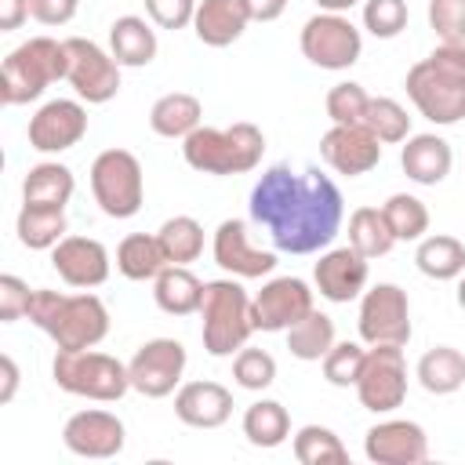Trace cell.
<instances>
[{"instance_id":"37","label":"cell","mask_w":465,"mask_h":465,"mask_svg":"<svg viewBox=\"0 0 465 465\" xmlns=\"http://www.w3.org/2000/svg\"><path fill=\"white\" fill-rule=\"evenodd\" d=\"M294 458L302 465H345L349 450L341 443V436L327 425H302L294 432Z\"/></svg>"},{"instance_id":"30","label":"cell","mask_w":465,"mask_h":465,"mask_svg":"<svg viewBox=\"0 0 465 465\" xmlns=\"http://www.w3.org/2000/svg\"><path fill=\"white\" fill-rule=\"evenodd\" d=\"M18 240L29 251H51L65 236V207H47V203H25L18 211Z\"/></svg>"},{"instance_id":"52","label":"cell","mask_w":465,"mask_h":465,"mask_svg":"<svg viewBox=\"0 0 465 465\" xmlns=\"http://www.w3.org/2000/svg\"><path fill=\"white\" fill-rule=\"evenodd\" d=\"M458 305H461V312H465V276L458 280Z\"/></svg>"},{"instance_id":"32","label":"cell","mask_w":465,"mask_h":465,"mask_svg":"<svg viewBox=\"0 0 465 465\" xmlns=\"http://www.w3.org/2000/svg\"><path fill=\"white\" fill-rule=\"evenodd\" d=\"M163 265H171V262H167V254L160 247V236L131 232L116 247V269L127 280H156Z\"/></svg>"},{"instance_id":"4","label":"cell","mask_w":465,"mask_h":465,"mask_svg":"<svg viewBox=\"0 0 465 465\" xmlns=\"http://www.w3.org/2000/svg\"><path fill=\"white\" fill-rule=\"evenodd\" d=\"M69 73V51L65 40L33 36L18 44L4 65H0V98L4 105H25L47 91V84L65 80Z\"/></svg>"},{"instance_id":"45","label":"cell","mask_w":465,"mask_h":465,"mask_svg":"<svg viewBox=\"0 0 465 465\" xmlns=\"http://www.w3.org/2000/svg\"><path fill=\"white\" fill-rule=\"evenodd\" d=\"M196 4L200 0H145V15L160 29H185L196 18Z\"/></svg>"},{"instance_id":"1","label":"cell","mask_w":465,"mask_h":465,"mask_svg":"<svg viewBox=\"0 0 465 465\" xmlns=\"http://www.w3.org/2000/svg\"><path fill=\"white\" fill-rule=\"evenodd\" d=\"M247 207H251V222L262 225L272 247L287 254L323 251L338 236L345 214V200L338 185L320 167L291 171L287 163L262 171Z\"/></svg>"},{"instance_id":"27","label":"cell","mask_w":465,"mask_h":465,"mask_svg":"<svg viewBox=\"0 0 465 465\" xmlns=\"http://www.w3.org/2000/svg\"><path fill=\"white\" fill-rule=\"evenodd\" d=\"M153 298L167 316H189V312H200L203 283L185 265H163L160 276L153 280Z\"/></svg>"},{"instance_id":"48","label":"cell","mask_w":465,"mask_h":465,"mask_svg":"<svg viewBox=\"0 0 465 465\" xmlns=\"http://www.w3.org/2000/svg\"><path fill=\"white\" fill-rule=\"evenodd\" d=\"M29 18V0H0V33H15Z\"/></svg>"},{"instance_id":"17","label":"cell","mask_w":465,"mask_h":465,"mask_svg":"<svg viewBox=\"0 0 465 465\" xmlns=\"http://www.w3.org/2000/svg\"><path fill=\"white\" fill-rule=\"evenodd\" d=\"M124 421L113 414V411H76L65 429H62V443L80 454V458H116L124 450Z\"/></svg>"},{"instance_id":"10","label":"cell","mask_w":465,"mask_h":465,"mask_svg":"<svg viewBox=\"0 0 465 465\" xmlns=\"http://www.w3.org/2000/svg\"><path fill=\"white\" fill-rule=\"evenodd\" d=\"M360 338L367 345H407L411 341V302L396 283H374L360 298Z\"/></svg>"},{"instance_id":"26","label":"cell","mask_w":465,"mask_h":465,"mask_svg":"<svg viewBox=\"0 0 465 465\" xmlns=\"http://www.w3.org/2000/svg\"><path fill=\"white\" fill-rule=\"evenodd\" d=\"M200 120H203V105L196 94H185V91L160 94L149 109V127L160 138H185L200 127Z\"/></svg>"},{"instance_id":"16","label":"cell","mask_w":465,"mask_h":465,"mask_svg":"<svg viewBox=\"0 0 465 465\" xmlns=\"http://www.w3.org/2000/svg\"><path fill=\"white\" fill-rule=\"evenodd\" d=\"M87 134V109L73 98L44 102L29 120V145L36 153H65Z\"/></svg>"},{"instance_id":"51","label":"cell","mask_w":465,"mask_h":465,"mask_svg":"<svg viewBox=\"0 0 465 465\" xmlns=\"http://www.w3.org/2000/svg\"><path fill=\"white\" fill-rule=\"evenodd\" d=\"M320 4V11H334V15H341V11H349L352 4H360V0H316Z\"/></svg>"},{"instance_id":"13","label":"cell","mask_w":465,"mask_h":465,"mask_svg":"<svg viewBox=\"0 0 465 465\" xmlns=\"http://www.w3.org/2000/svg\"><path fill=\"white\" fill-rule=\"evenodd\" d=\"M316 305H312V291L305 280L298 276H276L269 280L254 298H251V320H254V331H265V334H276V331H287L294 327L302 316H309Z\"/></svg>"},{"instance_id":"20","label":"cell","mask_w":465,"mask_h":465,"mask_svg":"<svg viewBox=\"0 0 465 465\" xmlns=\"http://www.w3.org/2000/svg\"><path fill=\"white\" fill-rule=\"evenodd\" d=\"M312 280H316V291L320 298L327 302H352L363 294L367 287V258L349 243V247H334L327 254H320L316 269H312Z\"/></svg>"},{"instance_id":"8","label":"cell","mask_w":465,"mask_h":465,"mask_svg":"<svg viewBox=\"0 0 465 465\" xmlns=\"http://www.w3.org/2000/svg\"><path fill=\"white\" fill-rule=\"evenodd\" d=\"M302 54L320 65V69H331V73H341V69H352L360 62V51H363V36L360 29L345 18V15H334V11H320L312 15L305 25H302Z\"/></svg>"},{"instance_id":"21","label":"cell","mask_w":465,"mask_h":465,"mask_svg":"<svg viewBox=\"0 0 465 465\" xmlns=\"http://www.w3.org/2000/svg\"><path fill=\"white\" fill-rule=\"evenodd\" d=\"M174 414L193 429H218L232 418V392L218 381H185L174 392Z\"/></svg>"},{"instance_id":"22","label":"cell","mask_w":465,"mask_h":465,"mask_svg":"<svg viewBox=\"0 0 465 465\" xmlns=\"http://www.w3.org/2000/svg\"><path fill=\"white\" fill-rule=\"evenodd\" d=\"M247 22H254L247 0H200L196 18H193V33L207 47H229L243 36Z\"/></svg>"},{"instance_id":"25","label":"cell","mask_w":465,"mask_h":465,"mask_svg":"<svg viewBox=\"0 0 465 465\" xmlns=\"http://www.w3.org/2000/svg\"><path fill=\"white\" fill-rule=\"evenodd\" d=\"M109 51L120 65L142 69L156 58V29L138 15H124L109 25Z\"/></svg>"},{"instance_id":"46","label":"cell","mask_w":465,"mask_h":465,"mask_svg":"<svg viewBox=\"0 0 465 465\" xmlns=\"http://www.w3.org/2000/svg\"><path fill=\"white\" fill-rule=\"evenodd\" d=\"M29 302H33L29 283L18 280V276H11V272H4V276H0V320H4V323L22 320V316L29 312Z\"/></svg>"},{"instance_id":"11","label":"cell","mask_w":465,"mask_h":465,"mask_svg":"<svg viewBox=\"0 0 465 465\" xmlns=\"http://www.w3.org/2000/svg\"><path fill=\"white\" fill-rule=\"evenodd\" d=\"M69 51V73L65 80L73 84L76 98H84L87 105H102L109 98H116L120 91V62L113 58V51H102L94 40L87 36H69L65 40Z\"/></svg>"},{"instance_id":"49","label":"cell","mask_w":465,"mask_h":465,"mask_svg":"<svg viewBox=\"0 0 465 465\" xmlns=\"http://www.w3.org/2000/svg\"><path fill=\"white\" fill-rule=\"evenodd\" d=\"M0 374H4V385H0V403H11L15 392H18V363L4 352L0 356Z\"/></svg>"},{"instance_id":"9","label":"cell","mask_w":465,"mask_h":465,"mask_svg":"<svg viewBox=\"0 0 465 465\" xmlns=\"http://www.w3.org/2000/svg\"><path fill=\"white\" fill-rule=\"evenodd\" d=\"M356 396L367 411L374 414H389L396 407H403L407 400V360H403V345H371L363 371L356 378Z\"/></svg>"},{"instance_id":"47","label":"cell","mask_w":465,"mask_h":465,"mask_svg":"<svg viewBox=\"0 0 465 465\" xmlns=\"http://www.w3.org/2000/svg\"><path fill=\"white\" fill-rule=\"evenodd\" d=\"M80 0H29V18L40 25H65L76 18Z\"/></svg>"},{"instance_id":"38","label":"cell","mask_w":465,"mask_h":465,"mask_svg":"<svg viewBox=\"0 0 465 465\" xmlns=\"http://www.w3.org/2000/svg\"><path fill=\"white\" fill-rule=\"evenodd\" d=\"M381 214H385L392 236H396V243L400 240L411 243V240H421L429 232V207L418 196H411V193H392L381 203Z\"/></svg>"},{"instance_id":"15","label":"cell","mask_w":465,"mask_h":465,"mask_svg":"<svg viewBox=\"0 0 465 465\" xmlns=\"http://www.w3.org/2000/svg\"><path fill=\"white\" fill-rule=\"evenodd\" d=\"M363 454L374 465H421L429 458V436L418 421L389 418L367 429Z\"/></svg>"},{"instance_id":"39","label":"cell","mask_w":465,"mask_h":465,"mask_svg":"<svg viewBox=\"0 0 465 465\" xmlns=\"http://www.w3.org/2000/svg\"><path fill=\"white\" fill-rule=\"evenodd\" d=\"M363 124L371 127V134L381 145H392V142H407L411 138V116H407V109L396 98H371Z\"/></svg>"},{"instance_id":"34","label":"cell","mask_w":465,"mask_h":465,"mask_svg":"<svg viewBox=\"0 0 465 465\" xmlns=\"http://www.w3.org/2000/svg\"><path fill=\"white\" fill-rule=\"evenodd\" d=\"M349 243L371 262V258H381L396 247V236L381 214V207H356L349 214Z\"/></svg>"},{"instance_id":"18","label":"cell","mask_w":465,"mask_h":465,"mask_svg":"<svg viewBox=\"0 0 465 465\" xmlns=\"http://www.w3.org/2000/svg\"><path fill=\"white\" fill-rule=\"evenodd\" d=\"M214 262L240 280H258V276H269L276 269V254L254 247L247 222H240V218H225L214 229Z\"/></svg>"},{"instance_id":"5","label":"cell","mask_w":465,"mask_h":465,"mask_svg":"<svg viewBox=\"0 0 465 465\" xmlns=\"http://www.w3.org/2000/svg\"><path fill=\"white\" fill-rule=\"evenodd\" d=\"M200 338L211 356H232L254 334L251 298L236 280H207L200 298Z\"/></svg>"},{"instance_id":"24","label":"cell","mask_w":465,"mask_h":465,"mask_svg":"<svg viewBox=\"0 0 465 465\" xmlns=\"http://www.w3.org/2000/svg\"><path fill=\"white\" fill-rule=\"evenodd\" d=\"M450 163H454V153L440 134H411L400 153L403 174L418 185H440L450 174Z\"/></svg>"},{"instance_id":"12","label":"cell","mask_w":465,"mask_h":465,"mask_svg":"<svg viewBox=\"0 0 465 465\" xmlns=\"http://www.w3.org/2000/svg\"><path fill=\"white\" fill-rule=\"evenodd\" d=\"M127 374L134 392L149 400H163L178 389L185 374V345L174 338H153L127 360Z\"/></svg>"},{"instance_id":"50","label":"cell","mask_w":465,"mask_h":465,"mask_svg":"<svg viewBox=\"0 0 465 465\" xmlns=\"http://www.w3.org/2000/svg\"><path fill=\"white\" fill-rule=\"evenodd\" d=\"M254 22H276L287 11V0H247Z\"/></svg>"},{"instance_id":"35","label":"cell","mask_w":465,"mask_h":465,"mask_svg":"<svg viewBox=\"0 0 465 465\" xmlns=\"http://www.w3.org/2000/svg\"><path fill=\"white\" fill-rule=\"evenodd\" d=\"M334 345V320L320 309H312L309 316H302L294 327H287V349L291 356L312 363V360H323Z\"/></svg>"},{"instance_id":"31","label":"cell","mask_w":465,"mask_h":465,"mask_svg":"<svg viewBox=\"0 0 465 465\" xmlns=\"http://www.w3.org/2000/svg\"><path fill=\"white\" fill-rule=\"evenodd\" d=\"M76 189V178L65 163H36L29 167V174L22 178V200L25 203H47V207H65L69 196Z\"/></svg>"},{"instance_id":"7","label":"cell","mask_w":465,"mask_h":465,"mask_svg":"<svg viewBox=\"0 0 465 465\" xmlns=\"http://www.w3.org/2000/svg\"><path fill=\"white\" fill-rule=\"evenodd\" d=\"M91 193L94 203L109 218H134L145 200V182H142V163L127 149H105L91 163Z\"/></svg>"},{"instance_id":"2","label":"cell","mask_w":465,"mask_h":465,"mask_svg":"<svg viewBox=\"0 0 465 465\" xmlns=\"http://www.w3.org/2000/svg\"><path fill=\"white\" fill-rule=\"evenodd\" d=\"M403 87L425 120L440 127L458 124L465 116V44L432 47L429 58L407 69Z\"/></svg>"},{"instance_id":"28","label":"cell","mask_w":465,"mask_h":465,"mask_svg":"<svg viewBox=\"0 0 465 465\" xmlns=\"http://www.w3.org/2000/svg\"><path fill=\"white\" fill-rule=\"evenodd\" d=\"M418 381L425 392L432 396H450L465 385V356L454 345H436L429 352H421L418 367H414Z\"/></svg>"},{"instance_id":"29","label":"cell","mask_w":465,"mask_h":465,"mask_svg":"<svg viewBox=\"0 0 465 465\" xmlns=\"http://www.w3.org/2000/svg\"><path fill=\"white\" fill-rule=\"evenodd\" d=\"M414 265L429 280H458L465 272V243L458 236H447V232L421 236L418 251H414Z\"/></svg>"},{"instance_id":"19","label":"cell","mask_w":465,"mask_h":465,"mask_svg":"<svg viewBox=\"0 0 465 465\" xmlns=\"http://www.w3.org/2000/svg\"><path fill=\"white\" fill-rule=\"evenodd\" d=\"M51 265L69 287H102L109 280V251L94 236H62L51 247Z\"/></svg>"},{"instance_id":"14","label":"cell","mask_w":465,"mask_h":465,"mask_svg":"<svg viewBox=\"0 0 465 465\" xmlns=\"http://www.w3.org/2000/svg\"><path fill=\"white\" fill-rule=\"evenodd\" d=\"M320 156L331 171L338 174H367L378 167L381 160V142L371 134L367 124H334L323 138H320Z\"/></svg>"},{"instance_id":"33","label":"cell","mask_w":465,"mask_h":465,"mask_svg":"<svg viewBox=\"0 0 465 465\" xmlns=\"http://www.w3.org/2000/svg\"><path fill=\"white\" fill-rule=\"evenodd\" d=\"M243 436H247V443L265 447V450L280 447V443L291 436V414H287V407L276 403V400H258V403H251V407L243 411Z\"/></svg>"},{"instance_id":"42","label":"cell","mask_w":465,"mask_h":465,"mask_svg":"<svg viewBox=\"0 0 465 465\" xmlns=\"http://www.w3.org/2000/svg\"><path fill=\"white\" fill-rule=\"evenodd\" d=\"M232 378L240 389H251V392H262L276 381V360L265 352V349H240L236 360H232Z\"/></svg>"},{"instance_id":"41","label":"cell","mask_w":465,"mask_h":465,"mask_svg":"<svg viewBox=\"0 0 465 465\" xmlns=\"http://www.w3.org/2000/svg\"><path fill=\"white\" fill-rule=\"evenodd\" d=\"M367 102H371V94L363 91V84L341 80V84H334V87L327 91V102H323V105H327L331 124H363Z\"/></svg>"},{"instance_id":"23","label":"cell","mask_w":465,"mask_h":465,"mask_svg":"<svg viewBox=\"0 0 465 465\" xmlns=\"http://www.w3.org/2000/svg\"><path fill=\"white\" fill-rule=\"evenodd\" d=\"M182 156L200 174H240L229 127H207V124H200L193 134L182 138Z\"/></svg>"},{"instance_id":"36","label":"cell","mask_w":465,"mask_h":465,"mask_svg":"<svg viewBox=\"0 0 465 465\" xmlns=\"http://www.w3.org/2000/svg\"><path fill=\"white\" fill-rule=\"evenodd\" d=\"M156 236H160V247H163L171 265H189V262H196L203 254V225L196 218H189V214L167 218Z\"/></svg>"},{"instance_id":"6","label":"cell","mask_w":465,"mask_h":465,"mask_svg":"<svg viewBox=\"0 0 465 465\" xmlns=\"http://www.w3.org/2000/svg\"><path fill=\"white\" fill-rule=\"evenodd\" d=\"M51 378L69 396H87L98 403H116L131 389L127 363L98 349H58L51 363Z\"/></svg>"},{"instance_id":"40","label":"cell","mask_w":465,"mask_h":465,"mask_svg":"<svg viewBox=\"0 0 465 465\" xmlns=\"http://www.w3.org/2000/svg\"><path fill=\"white\" fill-rule=\"evenodd\" d=\"M363 360H367V349L360 341H334L331 352L323 356V378L338 389H349V385H356Z\"/></svg>"},{"instance_id":"44","label":"cell","mask_w":465,"mask_h":465,"mask_svg":"<svg viewBox=\"0 0 465 465\" xmlns=\"http://www.w3.org/2000/svg\"><path fill=\"white\" fill-rule=\"evenodd\" d=\"M429 25L440 44H465V0H429Z\"/></svg>"},{"instance_id":"43","label":"cell","mask_w":465,"mask_h":465,"mask_svg":"<svg viewBox=\"0 0 465 465\" xmlns=\"http://www.w3.org/2000/svg\"><path fill=\"white\" fill-rule=\"evenodd\" d=\"M363 29L378 40H392L407 29V0H363Z\"/></svg>"},{"instance_id":"3","label":"cell","mask_w":465,"mask_h":465,"mask_svg":"<svg viewBox=\"0 0 465 465\" xmlns=\"http://www.w3.org/2000/svg\"><path fill=\"white\" fill-rule=\"evenodd\" d=\"M25 316L44 334H51L58 349H94L109 334V309L87 287L80 294H58L51 287H36Z\"/></svg>"}]
</instances>
